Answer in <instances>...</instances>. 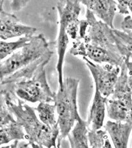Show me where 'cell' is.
Instances as JSON below:
<instances>
[{"mask_svg": "<svg viewBox=\"0 0 132 148\" xmlns=\"http://www.w3.org/2000/svg\"><path fill=\"white\" fill-rule=\"evenodd\" d=\"M0 90L4 93L9 110L25 130L28 145L34 143L47 148L56 146V141L60 134L58 124L52 127L43 124L36 114L34 108L19 98L14 89L0 87Z\"/></svg>", "mask_w": 132, "mask_h": 148, "instance_id": "obj_1", "label": "cell"}, {"mask_svg": "<svg viewBox=\"0 0 132 148\" xmlns=\"http://www.w3.org/2000/svg\"><path fill=\"white\" fill-rule=\"evenodd\" d=\"M80 80L67 77L63 82V86L54 93V102L58 114L57 123L60 129L57 147L60 148L62 141L72 130L75 123L82 119L77 107V91Z\"/></svg>", "mask_w": 132, "mask_h": 148, "instance_id": "obj_2", "label": "cell"}, {"mask_svg": "<svg viewBox=\"0 0 132 148\" xmlns=\"http://www.w3.org/2000/svg\"><path fill=\"white\" fill-rule=\"evenodd\" d=\"M120 68V75L114 91L110 96L111 98L107 100L106 108L109 119L115 122L132 123V91L125 61Z\"/></svg>", "mask_w": 132, "mask_h": 148, "instance_id": "obj_3", "label": "cell"}, {"mask_svg": "<svg viewBox=\"0 0 132 148\" xmlns=\"http://www.w3.org/2000/svg\"><path fill=\"white\" fill-rule=\"evenodd\" d=\"M49 44L43 34L34 36L21 50L0 62V81L39 59L49 50Z\"/></svg>", "mask_w": 132, "mask_h": 148, "instance_id": "obj_4", "label": "cell"}, {"mask_svg": "<svg viewBox=\"0 0 132 148\" xmlns=\"http://www.w3.org/2000/svg\"><path fill=\"white\" fill-rule=\"evenodd\" d=\"M78 38L85 43L100 47L113 53L121 55L117 47V36L113 29L102 21L97 20L93 13L87 9L86 19L80 22Z\"/></svg>", "mask_w": 132, "mask_h": 148, "instance_id": "obj_5", "label": "cell"}, {"mask_svg": "<svg viewBox=\"0 0 132 148\" xmlns=\"http://www.w3.org/2000/svg\"><path fill=\"white\" fill-rule=\"evenodd\" d=\"M46 65H41L31 79L14 84V91L19 98L31 103L54 102V93L51 91L46 78Z\"/></svg>", "mask_w": 132, "mask_h": 148, "instance_id": "obj_6", "label": "cell"}, {"mask_svg": "<svg viewBox=\"0 0 132 148\" xmlns=\"http://www.w3.org/2000/svg\"><path fill=\"white\" fill-rule=\"evenodd\" d=\"M70 53L73 56H81L94 61L97 64L106 63L113 66L120 67L126 58L120 54L113 53L100 47L83 42L78 37L73 43Z\"/></svg>", "mask_w": 132, "mask_h": 148, "instance_id": "obj_7", "label": "cell"}, {"mask_svg": "<svg viewBox=\"0 0 132 148\" xmlns=\"http://www.w3.org/2000/svg\"><path fill=\"white\" fill-rule=\"evenodd\" d=\"M82 58L92 74L96 89L98 90L103 97L108 98L114 91L115 86L120 72V68L108 64L102 66L99 64H94L87 58Z\"/></svg>", "mask_w": 132, "mask_h": 148, "instance_id": "obj_8", "label": "cell"}, {"mask_svg": "<svg viewBox=\"0 0 132 148\" xmlns=\"http://www.w3.org/2000/svg\"><path fill=\"white\" fill-rule=\"evenodd\" d=\"M56 9L60 18V26L66 30L69 36L75 40L78 37L79 15L81 12L80 1L66 0L57 3Z\"/></svg>", "mask_w": 132, "mask_h": 148, "instance_id": "obj_9", "label": "cell"}, {"mask_svg": "<svg viewBox=\"0 0 132 148\" xmlns=\"http://www.w3.org/2000/svg\"><path fill=\"white\" fill-rule=\"evenodd\" d=\"M36 31L35 27L21 24L14 14L5 11L0 13V39L7 40L23 35L33 36Z\"/></svg>", "mask_w": 132, "mask_h": 148, "instance_id": "obj_10", "label": "cell"}, {"mask_svg": "<svg viewBox=\"0 0 132 148\" xmlns=\"http://www.w3.org/2000/svg\"><path fill=\"white\" fill-rule=\"evenodd\" d=\"M82 4L86 5L95 16H97L100 21L114 29L113 20L117 10V1L113 0H82Z\"/></svg>", "mask_w": 132, "mask_h": 148, "instance_id": "obj_11", "label": "cell"}, {"mask_svg": "<svg viewBox=\"0 0 132 148\" xmlns=\"http://www.w3.org/2000/svg\"><path fill=\"white\" fill-rule=\"evenodd\" d=\"M53 54V52L49 50L39 59L33 62L31 64L20 69V70L17 71L14 73H13L12 75L0 81V85L1 86H13L14 84L17 83L18 82L31 79L34 76L36 71H37L41 65L48 64Z\"/></svg>", "mask_w": 132, "mask_h": 148, "instance_id": "obj_12", "label": "cell"}, {"mask_svg": "<svg viewBox=\"0 0 132 148\" xmlns=\"http://www.w3.org/2000/svg\"><path fill=\"white\" fill-rule=\"evenodd\" d=\"M104 128L111 137L115 148H128L132 123L108 121Z\"/></svg>", "mask_w": 132, "mask_h": 148, "instance_id": "obj_13", "label": "cell"}, {"mask_svg": "<svg viewBox=\"0 0 132 148\" xmlns=\"http://www.w3.org/2000/svg\"><path fill=\"white\" fill-rule=\"evenodd\" d=\"M107 100L108 98L103 97L98 90L95 89L94 98L87 121L88 130L97 131L103 126Z\"/></svg>", "mask_w": 132, "mask_h": 148, "instance_id": "obj_14", "label": "cell"}, {"mask_svg": "<svg viewBox=\"0 0 132 148\" xmlns=\"http://www.w3.org/2000/svg\"><path fill=\"white\" fill-rule=\"evenodd\" d=\"M87 122L81 119L67 135L71 148H89Z\"/></svg>", "mask_w": 132, "mask_h": 148, "instance_id": "obj_15", "label": "cell"}, {"mask_svg": "<svg viewBox=\"0 0 132 148\" xmlns=\"http://www.w3.org/2000/svg\"><path fill=\"white\" fill-rule=\"evenodd\" d=\"M23 127L16 121L0 129V146L12 140H20L25 138Z\"/></svg>", "mask_w": 132, "mask_h": 148, "instance_id": "obj_16", "label": "cell"}, {"mask_svg": "<svg viewBox=\"0 0 132 148\" xmlns=\"http://www.w3.org/2000/svg\"><path fill=\"white\" fill-rule=\"evenodd\" d=\"M34 110L38 112L40 121L49 127H54L58 124L55 113L56 112V106L49 103L40 102Z\"/></svg>", "mask_w": 132, "mask_h": 148, "instance_id": "obj_17", "label": "cell"}, {"mask_svg": "<svg viewBox=\"0 0 132 148\" xmlns=\"http://www.w3.org/2000/svg\"><path fill=\"white\" fill-rule=\"evenodd\" d=\"M33 36H24L20 38L16 42H12L0 41V62L3 61V60L10 54H13L16 50L23 47L31 40Z\"/></svg>", "mask_w": 132, "mask_h": 148, "instance_id": "obj_18", "label": "cell"}, {"mask_svg": "<svg viewBox=\"0 0 132 148\" xmlns=\"http://www.w3.org/2000/svg\"><path fill=\"white\" fill-rule=\"evenodd\" d=\"M87 137L91 148H113L105 131L88 130Z\"/></svg>", "mask_w": 132, "mask_h": 148, "instance_id": "obj_19", "label": "cell"}, {"mask_svg": "<svg viewBox=\"0 0 132 148\" xmlns=\"http://www.w3.org/2000/svg\"><path fill=\"white\" fill-rule=\"evenodd\" d=\"M15 121L14 115L7 108L4 93L0 90V129Z\"/></svg>", "mask_w": 132, "mask_h": 148, "instance_id": "obj_20", "label": "cell"}, {"mask_svg": "<svg viewBox=\"0 0 132 148\" xmlns=\"http://www.w3.org/2000/svg\"><path fill=\"white\" fill-rule=\"evenodd\" d=\"M117 45L121 55L124 57L126 60L132 59V45L125 43L117 36Z\"/></svg>", "mask_w": 132, "mask_h": 148, "instance_id": "obj_21", "label": "cell"}, {"mask_svg": "<svg viewBox=\"0 0 132 148\" xmlns=\"http://www.w3.org/2000/svg\"><path fill=\"white\" fill-rule=\"evenodd\" d=\"M121 29L129 36L132 37V18L130 16H128L124 18L122 22L121 23Z\"/></svg>", "mask_w": 132, "mask_h": 148, "instance_id": "obj_22", "label": "cell"}, {"mask_svg": "<svg viewBox=\"0 0 132 148\" xmlns=\"http://www.w3.org/2000/svg\"><path fill=\"white\" fill-rule=\"evenodd\" d=\"M113 32L115 34V35H117L118 37H119L121 40H122L123 42H124L125 43H129V44L132 45V37L129 36L128 35L126 34L124 32L122 31H120L119 30L117 29H113Z\"/></svg>", "mask_w": 132, "mask_h": 148, "instance_id": "obj_23", "label": "cell"}, {"mask_svg": "<svg viewBox=\"0 0 132 148\" xmlns=\"http://www.w3.org/2000/svg\"><path fill=\"white\" fill-rule=\"evenodd\" d=\"M117 3V8L119 10V13L120 14H128L129 10L126 1H118Z\"/></svg>", "mask_w": 132, "mask_h": 148, "instance_id": "obj_24", "label": "cell"}, {"mask_svg": "<svg viewBox=\"0 0 132 148\" xmlns=\"http://www.w3.org/2000/svg\"><path fill=\"white\" fill-rule=\"evenodd\" d=\"M27 2H28L27 1H13L12 3L11 4L12 9L14 11H17V10H20L25 6Z\"/></svg>", "mask_w": 132, "mask_h": 148, "instance_id": "obj_25", "label": "cell"}, {"mask_svg": "<svg viewBox=\"0 0 132 148\" xmlns=\"http://www.w3.org/2000/svg\"><path fill=\"white\" fill-rule=\"evenodd\" d=\"M125 63L128 70V82L132 91V62L130 60H125Z\"/></svg>", "mask_w": 132, "mask_h": 148, "instance_id": "obj_26", "label": "cell"}, {"mask_svg": "<svg viewBox=\"0 0 132 148\" xmlns=\"http://www.w3.org/2000/svg\"><path fill=\"white\" fill-rule=\"evenodd\" d=\"M18 143H19V140H15L14 142L11 145H9V146H4V147H1L0 148H18Z\"/></svg>", "mask_w": 132, "mask_h": 148, "instance_id": "obj_27", "label": "cell"}, {"mask_svg": "<svg viewBox=\"0 0 132 148\" xmlns=\"http://www.w3.org/2000/svg\"><path fill=\"white\" fill-rule=\"evenodd\" d=\"M126 2L127 4L128 10H130L132 14V0H128V1H126Z\"/></svg>", "mask_w": 132, "mask_h": 148, "instance_id": "obj_28", "label": "cell"}, {"mask_svg": "<svg viewBox=\"0 0 132 148\" xmlns=\"http://www.w3.org/2000/svg\"><path fill=\"white\" fill-rule=\"evenodd\" d=\"M31 146H32V148H43L42 146H40V145H38L37 144H31Z\"/></svg>", "mask_w": 132, "mask_h": 148, "instance_id": "obj_29", "label": "cell"}, {"mask_svg": "<svg viewBox=\"0 0 132 148\" xmlns=\"http://www.w3.org/2000/svg\"><path fill=\"white\" fill-rule=\"evenodd\" d=\"M3 3H4V1H1V0H0V13L4 11L3 9Z\"/></svg>", "mask_w": 132, "mask_h": 148, "instance_id": "obj_30", "label": "cell"}, {"mask_svg": "<svg viewBox=\"0 0 132 148\" xmlns=\"http://www.w3.org/2000/svg\"><path fill=\"white\" fill-rule=\"evenodd\" d=\"M53 148H58V147H57V146H54V147H53Z\"/></svg>", "mask_w": 132, "mask_h": 148, "instance_id": "obj_31", "label": "cell"}]
</instances>
